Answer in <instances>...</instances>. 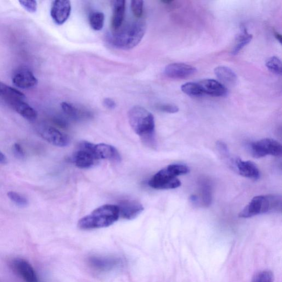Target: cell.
<instances>
[{
    "label": "cell",
    "instance_id": "cell-1",
    "mask_svg": "<svg viewBox=\"0 0 282 282\" xmlns=\"http://www.w3.org/2000/svg\"><path fill=\"white\" fill-rule=\"evenodd\" d=\"M146 31L145 21L138 19L128 21L116 31H112L109 41L115 48L129 50L138 45Z\"/></svg>",
    "mask_w": 282,
    "mask_h": 282
},
{
    "label": "cell",
    "instance_id": "cell-2",
    "mask_svg": "<svg viewBox=\"0 0 282 282\" xmlns=\"http://www.w3.org/2000/svg\"><path fill=\"white\" fill-rule=\"evenodd\" d=\"M130 126L144 143L155 144V121L153 114L141 106H135L128 113Z\"/></svg>",
    "mask_w": 282,
    "mask_h": 282
},
{
    "label": "cell",
    "instance_id": "cell-3",
    "mask_svg": "<svg viewBox=\"0 0 282 282\" xmlns=\"http://www.w3.org/2000/svg\"><path fill=\"white\" fill-rule=\"evenodd\" d=\"M119 218V209L118 206L104 205L79 220L78 227L82 230L106 228L113 225Z\"/></svg>",
    "mask_w": 282,
    "mask_h": 282
},
{
    "label": "cell",
    "instance_id": "cell-4",
    "mask_svg": "<svg viewBox=\"0 0 282 282\" xmlns=\"http://www.w3.org/2000/svg\"><path fill=\"white\" fill-rule=\"evenodd\" d=\"M190 171L187 166L173 164L159 171L149 180L148 185L157 190L175 189L181 185L178 177L186 175Z\"/></svg>",
    "mask_w": 282,
    "mask_h": 282
},
{
    "label": "cell",
    "instance_id": "cell-5",
    "mask_svg": "<svg viewBox=\"0 0 282 282\" xmlns=\"http://www.w3.org/2000/svg\"><path fill=\"white\" fill-rule=\"evenodd\" d=\"M282 200L276 194L260 195L253 198L240 213V218L248 219L259 214L280 212Z\"/></svg>",
    "mask_w": 282,
    "mask_h": 282
},
{
    "label": "cell",
    "instance_id": "cell-6",
    "mask_svg": "<svg viewBox=\"0 0 282 282\" xmlns=\"http://www.w3.org/2000/svg\"><path fill=\"white\" fill-rule=\"evenodd\" d=\"M72 161L78 168L89 169L93 167L98 161L95 153V144L85 141L79 143Z\"/></svg>",
    "mask_w": 282,
    "mask_h": 282
},
{
    "label": "cell",
    "instance_id": "cell-7",
    "mask_svg": "<svg viewBox=\"0 0 282 282\" xmlns=\"http://www.w3.org/2000/svg\"><path fill=\"white\" fill-rule=\"evenodd\" d=\"M250 149L252 156L255 158H261L269 155L279 157L282 154L280 143L272 139H264L252 142Z\"/></svg>",
    "mask_w": 282,
    "mask_h": 282
},
{
    "label": "cell",
    "instance_id": "cell-8",
    "mask_svg": "<svg viewBox=\"0 0 282 282\" xmlns=\"http://www.w3.org/2000/svg\"><path fill=\"white\" fill-rule=\"evenodd\" d=\"M91 268L99 273H107L118 268L124 264V260L116 256L94 255L88 259Z\"/></svg>",
    "mask_w": 282,
    "mask_h": 282
},
{
    "label": "cell",
    "instance_id": "cell-9",
    "mask_svg": "<svg viewBox=\"0 0 282 282\" xmlns=\"http://www.w3.org/2000/svg\"><path fill=\"white\" fill-rule=\"evenodd\" d=\"M39 132L43 139L54 146L64 147L68 146L70 143L69 137L53 127H42Z\"/></svg>",
    "mask_w": 282,
    "mask_h": 282
},
{
    "label": "cell",
    "instance_id": "cell-10",
    "mask_svg": "<svg viewBox=\"0 0 282 282\" xmlns=\"http://www.w3.org/2000/svg\"><path fill=\"white\" fill-rule=\"evenodd\" d=\"M10 266L13 272L25 282H38L32 266L26 260L19 258L13 259Z\"/></svg>",
    "mask_w": 282,
    "mask_h": 282
},
{
    "label": "cell",
    "instance_id": "cell-11",
    "mask_svg": "<svg viewBox=\"0 0 282 282\" xmlns=\"http://www.w3.org/2000/svg\"><path fill=\"white\" fill-rule=\"evenodd\" d=\"M71 12V4L68 0H56L53 3L51 16L58 25H62L69 19Z\"/></svg>",
    "mask_w": 282,
    "mask_h": 282
},
{
    "label": "cell",
    "instance_id": "cell-12",
    "mask_svg": "<svg viewBox=\"0 0 282 282\" xmlns=\"http://www.w3.org/2000/svg\"><path fill=\"white\" fill-rule=\"evenodd\" d=\"M117 206L119 209L120 216L127 220L137 218L144 211L143 205L140 202L135 200H121Z\"/></svg>",
    "mask_w": 282,
    "mask_h": 282
},
{
    "label": "cell",
    "instance_id": "cell-13",
    "mask_svg": "<svg viewBox=\"0 0 282 282\" xmlns=\"http://www.w3.org/2000/svg\"><path fill=\"white\" fill-rule=\"evenodd\" d=\"M12 82L17 88L28 89L34 88L38 84V79L32 72L26 68H20L14 72Z\"/></svg>",
    "mask_w": 282,
    "mask_h": 282
},
{
    "label": "cell",
    "instance_id": "cell-14",
    "mask_svg": "<svg viewBox=\"0 0 282 282\" xmlns=\"http://www.w3.org/2000/svg\"><path fill=\"white\" fill-rule=\"evenodd\" d=\"M197 71L196 68L183 63H171L166 67L164 73L172 79H183L189 77Z\"/></svg>",
    "mask_w": 282,
    "mask_h": 282
},
{
    "label": "cell",
    "instance_id": "cell-15",
    "mask_svg": "<svg viewBox=\"0 0 282 282\" xmlns=\"http://www.w3.org/2000/svg\"><path fill=\"white\" fill-rule=\"evenodd\" d=\"M204 95L225 97L228 93L226 86L215 79H206L199 82Z\"/></svg>",
    "mask_w": 282,
    "mask_h": 282
},
{
    "label": "cell",
    "instance_id": "cell-16",
    "mask_svg": "<svg viewBox=\"0 0 282 282\" xmlns=\"http://www.w3.org/2000/svg\"><path fill=\"white\" fill-rule=\"evenodd\" d=\"M95 153L98 160H106L119 162L121 156L115 147L105 143L95 144Z\"/></svg>",
    "mask_w": 282,
    "mask_h": 282
},
{
    "label": "cell",
    "instance_id": "cell-17",
    "mask_svg": "<svg viewBox=\"0 0 282 282\" xmlns=\"http://www.w3.org/2000/svg\"><path fill=\"white\" fill-rule=\"evenodd\" d=\"M234 163L238 173L243 177L254 180L259 178V170L254 163L250 161H244L237 158Z\"/></svg>",
    "mask_w": 282,
    "mask_h": 282
},
{
    "label": "cell",
    "instance_id": "cell-18",
    "mask_svg": "<svg viewBox=\"0 0 282 282\" xmlns=\"http://www.w3.org/2000/svg\"><path fill=\"white\" fill-rule=\"evenodd\" d=\"M196 202L194 205H200L204 207L210 206L212 201V187L208 180L204 179L199 183V194H194Z\"/></svg>",
    "mask_w": 282,
    "mask_h": 282
},
{
    "label": "cell",
    "instance_id": "cell-19",
    "mask_svg": "<svg viewBox=\"0 0 282 282\" xmlns=\"http://www.w3.org/2000/svg\"><path fill=\"white\" fill-rule=\"evenodd\" d=\"M111 3L113 9L112 30V31H116L119 30L124 23L126 2L124 0H114Z\"/></svg>",
    "mask_w": 282,
    "mask_h": 282
},
{
    "label": "cell",
    "instance_id": "cell-20",
    "mask_svg": "<svg viewBox=\"0 0 282 282\" xmlns=\"http://www.w3.org/2000/svg\"><path fill=\"white\" fill-rule=\"evenodd\" d=\"M10 106L28 120L33 121L37 118V112L31 106L25 102V100L18 101Z\"/></svg>",
    "mask_w": 282,
    "mask_h": 282
},
{
    "label": "cell",
    "instance_id": "cell-21",
    "mask_svg": "<svg viewBox=\"0 0 282 282\" xmlns=\"http://www.w3.org/2000/svg\"><path fill=\"white\" fill-rule=\"evenodd\" d=\"M214 74L223 83L233 85L237 81V76L235 72L226 67H219L214 69Z\"/></svg>",
    "mask_w": 282,
    "mask_h": 282
},
{
    "label": "cell",
    "instance_id": "cell-22",
    "mask_svg": "<svg viewBox=\"0 0 282 282\" xmlns=\"http://www.w3.org/2000/svg\"><path fill=\"white\" fill-rule=\"evenodd\" d=\"M252 35L249 34L244 26L241 27V32L237 36L231 54L236 55L251 41Z\"/></svg>",
    "mask_w": 282,
    "mask_h": 282
},
{
    "label": "cell",
    "instance_id": "cell-23",
    "mask_svg": "<svg viewBox=\"0 0 282 282\" xmlns=\"http://www.w3.org/2000/svg\"><path fill=\"white\" fill-rule=\"evenodd\" d=\"M61 105L64 113L72 119L81 120L86 115V113L71 103L63 102Z\"/></svg>",
    "mask_w": 282,
    "mask_h": 282
},
{
    "label": "cell",
    "instance_id": "cell-24",
    "mask_svg": "<svg viewBox=\"0 0 282 282\" xmlns=\"http://www.w3.org/2000/svg\"><path fill=\"white\" fill-rule=\"evenodd\" d=\"M182 91L187 96L199 97L204 95L199 83L187 82L182 86Z\"/></svg>",
    "mask_w": 282,
    "mask_h": 282
},
{
    "label": "cell",
    "instance_id": "cell-25",
    "mask_svg": "<svg viewBox=\"0 0 282 282\" xmlns=\"http://www.w3.org/2000/svg\"><path fill=\"white\" fill-rule=\"evenodd\" d=\"M105 16L103 12H95L90 14V24L93 30H102L104 25Z\"/></svg>",
    "mask_w": 282,
    "mask_h": 282
},
{
    "label": "cell",
    "instance_id": "cell-26",
    "mask_svg": "<svg viewBox=\"0 0 282 282\" xmlns=\"http://www.w3.org/2000/svg\"><path fill=\"white\" fill-rule=\"evenodd\" d=\"M7 196L13 203L20 208H25L29 205L28 199L23 194L14 191H10L7 193Z\"/></svg>",
    "mask_w": 282,
    "mask_h": 282
},
{
    "label": "cell",
    "instance_id": "cell-27",
    "mask_svg": "<svg viewBox=\"0 0 282 282\" xmlns=\"http://www.w3.org/2000/svg\"><path fill=\"white\" fill-rule=\"evenodd\" d=\"M266 67L273 73L280 75L281 74V62L278 57L273 56L267 60Z\"/></svg>",
    "mask_w": 282,
    "mask_h": 282
},
{
    "label": "cell",
    "instance_id": "cell-28",
    "mask_svg": "<svg viewBox=\"0 0 282 282\" xmlns=\"http://www.w3.org/2000/svg\"><path fill=\"white\" fill-rule=\"evenodd\" d=\"M273 273L269 270H265L257 273L252 282H273Z\"/></svg>",
    "mask_w": 282,
    "mask_h": 282
},
{
    "label": "cell",
    "instance_id": "cell-29",
    "mask_svg": "<svg viewBox=\"0 0 282 282\" xmlns=\"http://www.w3.org/2000/svg\"><path fill=\"white\" fill-rule=\"evenodd\" d=\"M143 2L142 0H133L131 4V8L135 17L140 19L143 14Z\"/></svg>",
    "mask_w": 282,
    "mask_h": 282
},
{
    "label": "cell",
    "instance_id": "cell-30",
    "mask_svg": "<svg viewBox=\"0 0 282 282\" xmlns=\"http://www.w3.org/2000/svg\"><path fill=\"white\" fill-rule=\"evenodd\" d=\"M157 108L159 111L170 114L176 113L179 111V107L177 105L171 104H158Z\"/></svg>",
    "mask_w": 282,
    "mask_h": 282
},
{
    "label": "cell",
    "instance_id": "cell-31",
    "mask_svg": "<svg viewBox=\"0 0 282 282\" xmlns=\"http://www.w3.org/2000/svg\"><path fill=\"white\" fill-rule=\"evenodd\" d=\"M13 154L18 160H23L26 157L25 151L19 143H14L12 147Z\"/></svg>",
    "mask_w": 282,
    "mask_h": 282
},
{
    "label": "cell",
    "instance_id": "cell-32",
    "mask_svg": "<svg viewBox=\"0 0 282 282\" xmlns=\"http://www.w3.org/2000/svg\"><path fill=\"white\" fill-rule=\"evenodd\" d=\"M19 3L28 12L34 13L36 11H37V2L33 1V0H31V1H20Z\"/></svg>",
    "mask_w": 282,
    "mask_h": 282
},
{
    "label": "cell",
    "instance_id": "cell-33",
    "mask_svg": "<svg viewBox=\"0 0 282 282\" xmlns=\"http://www.w3.org/2000/svg\"><path fill=\"white\" fill-rule=\"evenodd\" d=\"M103 104L108 110H114L116 106L115 101L111 98H105L103 101Z\"/></svg>",
    "mask_w": 282,
    "mask_h": 282
},
{
    "label": "cell",
    "instance_id": "cell-34",
    "mask_svg": "<svg viewBox=\"0 0 282 282\" xmlns=\"http://www.w3.org/2000/svg\"><path fill=\"white\" fill-rule=\"evenodd\" d=\"M7 86H8V85L2 82H0V97H3L6 91Z\"/></svg>",
    "mask_w": 282,
    "mask_h": 282
},
{
    "label": "cell",
    "instance_id": "cell-35",
    "mask_svg": "<svg viewBox=\"0 0 282 282\" xmlns=\"http://www.w3.org/2000/svg\"><path fill=\"white\" fill-rule=\"evenodd\" d=\"M7 162V158L5 155L0 151V164H5Z\"/></svg>",
    "mask_w": 282,
    "mask_h": 282
},
{
    "label": "cell",
    "instance_id": "cell-36",
    "mask_svg": "<svg viewBox=\"0 0 282 282\" xmlns=\"http://www.w3.org/2000/svg\"><path fill=\"white\" fill-rule=\"evenodd\" d=\"M274 35H275V37L277 39V40H278L279 42L281 43V35L279 34L278 33L276 32L275 33H274Z\"/></svg>",
    "mask_w": 282,
    "mask_h": 282
}]
</instances>
